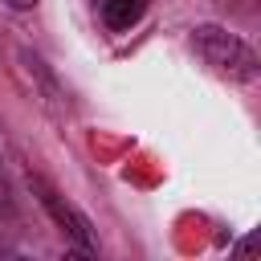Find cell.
<instances>
[{
	"instance_id": "277c9868",
	"label": "cell",
	"mask_w": 261,
	"mask_h": 261,
	"mask_svg": "<svg viewBox=\"0 0 261 261\" xmlns=\"http://www.w3.org/2000/svg\"><path fill=\"white\" fill-rule=\"evenodd\" d=\"M4 4H12V8H33L37 0H4Z\"/></svg>"
},
{
	"instance_id": "6da1fadb",
	"label": "cell",
	"mask_w": 261,
	"mask_h": 261,
	"mask_svg": "<svg viewBox=\"0 0 261 261\" xmlns=\"http://www.w3.org/2000/svg\"><path fill=\"white\" fill-rule=\"evenodd\" d=\"M192 49L228 82H253L257 77V53L228 29H216V24H200L192 33Z\"/></svg>"
},
{
	"instance_id": "7a4b0ae2",
	"label": "cell",
	"mask_w": 261,
	"mask_h": 261,
	"mask_svg": "<svg viewBox=\"0 0 261 261\" xmlns=\"http://www.w3.org/2000/svg\"><path fill=\"white\" fill-rule=\"evenodd\" d=\"M33 184V192L41 196V204H45V212L53 216V224L65 232V241L77 249V253H98V241H94V228H90V220L57 192V188H49L45 179H29Z\"/></svg>"
},
{
	"instance_id": "3957f363",
	"label": "cell",
	"mask_w": 261,
	"mask_h": 261,
	"mask_svg": "<svg viewBox=\"0 0 261 261\" xmlns=\"http://www.w3.org/2000/svg\"><path fill=\"white\" fill-rule=\"evenodd\" d=\"M143 12H147V0H102V20H106V29H114V33L130 29Z\"/></svg>"
}]
</instances>
